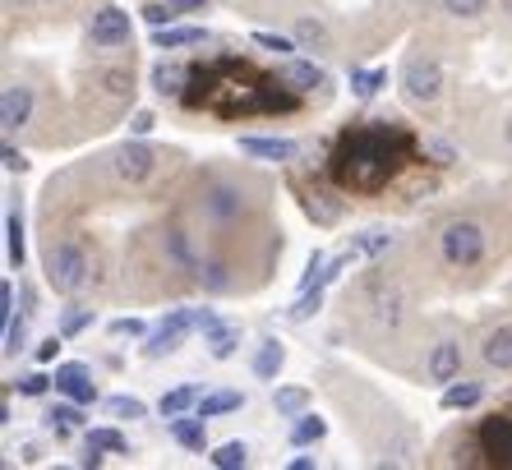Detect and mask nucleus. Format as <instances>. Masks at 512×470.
I'll list each match as a JSON object with an SVG mask.
<instances>
[{"mask_svg": "<svg viewBox=\"0 0 512 470\" xmlns=\"http://www.w3.org/2000/svg\"><path fill=\"white\" fill-rule=\"evenodd\" d=\"M411 148V134L393 120H370L342 139L333 157V176L342 189H379Z\"/></svg>", "mask_w": 512, "mask_h": 470, "instance_id": "f257e3e1", "label": "nucleus"}, {"mask_svg": "<svg viewBox=\"0 0 512 470\" xmlns=\"http://www.w3.org/2000/svg\"><path fill=\"white\" fill-rule=\"evenodd\" d=\"M47 282H51V291L74 295L88 282V254L79 245H51L47 249Z\"/></svg>", "mask_w": 512, "mask_h": 470, "instance_id": "f03ea898", "label": "nucleus"}, {"mask_svg": "<svg viewBox=\"0 0 512 470\" xmlns=\"http://www.w3.org/2000/svg\"><path fill=\"white\" fill-rule=\"evenodd\" d=\"M443 245V259L453 263V268H476L485 259V231L476 222H448L439 235Z\"/></svg>", "mask_w": 512, "mask_h": 470, "instance_id": "7ed1b4c3", "label": "nucleus"}, {"mask_svg": "<svg viewBox=\"0 0 512 470\" xmlns=\"http://www.w3.org/2000/svg\"><path fill=\"white\" fill-rule=\"evenodd\" d=\"M402 93L411 102H439L443 93V65L429 56H411L402 65Z\"/></svg>", "mask_w": 512, "mask_h": 470, "instance_id": "20e7f679", "label": "nucleus"}, {"mask_svg": "<svg viewBox=\"0 0 512 470\" xmlns=\"http://www.w3.org/2000/svg\"><path fill=\"white\" fill-rule=\"evenodd\" d=\"M190 328H199V314H194V309H176V314H171L167 323H162V328L148 337L143 355H148V360H162V355H171L180 341H185V332H190Z\"/></svg>", "mask_w": 512, "mask_h": 470, "instance_id": "39448f33", "label": "nucleus"}, {"mask_svg": "<svg viewBox=\"0 0 512 470\" xmlns=\"http://www.w3.org/2000/svg\"><path fill=\"white\" fill-rule=\"evenodd\" d=\"M88 37H93V47H125L130 42V14L116 10V5H102L88 24Z\"/></svg>", "mask_w": 512, "mask_h": 470, "instance_id": "423d86ee", "label": "nucleus"}, {"mask_svg": "<svg viewBox=\"0 0 512 470\" xmlns=\"http://www.w3.org/2000/svg\"><path fill=\"white\" fill-rule=\"evenodd\" d=\"M199 314V332L208 337V351H213V360H231L240 346V328H231V323H222L217 314H208V309H194Z\"/></svg>", "mask_w": 512, "mask_h": 470, "instance_id": "0eeeda50", "label": "nucleus"}, {"mask_svg": "<svg viewBox=\"0 0 512 470\" xmlns=\"http://www.w3.org/2000/svg\"><path fill=\"white\" fill-rule=\"evenodd\" d=\"M56 392H65V397L79 401V406H93L97 401V383H93V374H88V365H60Z\"/></svg>", "mask_w": 512, "mask_h": 470, "instance_id": "6e6552de", "label": "nucleus"}, {"mask_svg": "<svg viewBox=\"0 0 512 470\" xmlns=\"http://www.w3.org/2000/svg\"><path fill=\"white\" fill-rule=\"evenodd\" d=\"M153 166H157V153L148 148V143H125L116 153V176H125V180H148L153 176Z\"/></svg>", "mask_w": 512, "mask_h": 470, "instance_id": "1a4fd4ad", "label": "nucleus"}, {"mask_svg": "<svg viewBox=\"0 0 512 470\" xmlns=\"http://www.w3.org/2000/svg\"><path fill=\"white\" fill-rule=\"evenodd\" d=\"M28 116H33V88L10 83L5 97H0V125H5V130H19V125H28Z\"/></svg>", "mask_w": 512, "mask_h": 470, "instance_id": "9d476101", "label": "nucleus"}, {"mask_svg": "<svg viewBox=\"0 0 512 470\" xmlns=\"http://www.w3.org/2000/svg\"><path fill=\"white\" fill-rule=\"evenodd\" d=\"M240 208H245V199H240L236 185H213L203 194V212H208L213 222H231V217H240Z\"/></svg>", "mask_w": 512, "mask_h": 470, "instance_id": "9b49d317", "label": "nucleus"}, {"mask_svg": "<svg viewBox=\"0 0 512 470\" xmlns=\"http://www.w3.org/2000/svg\"><path fill=\"white\" fill-rule=\"evenodd\" d=\"M480 447H485L494 461L512 466V420H485L480 424Z\"/></svg>", "mask_w": 512, "mask_h": 470, "instance_id": "f8f14e48", "label": "nucleus"}, {"mask_svg": "<svg viewBox=\"0 0 512 470\" xmlns=\"http://www.w3.org/2000/svg\"><path fill=\"white\" fill-rule=\"evenodd\" d=\"M282 83H286V88H296V93H314V88H323V83H328V74H323L314 60H291V56H286Z\"/></svg>", "mask_w": 512, "mask_h": 470, "instance_id": "ddd939ff", "label": "nucleus"}, {"mask_svg": "<svg viewBox=\"0 0 512 470\" xmlns=\"http://www.w3.org/2000/svg\"><path fill=\"white\" fill-rule=\"evenodd\" d=\"M457 374H462V346L457 341H439L434 355H429V378L434 383H453Z\"/></svg>", "mask_w": 512, "mask_h": 470, "instance_id": "4468645a", "label": "nucleus"}, {"mask_svg": "<svg viewBox=\"0 0 512 470\" xmlns=\"http://www.w3.org/2000/svg\"><path fill=\"white\" fill-rule=\"evenodd\" d=\"M185 83H190V70L180 60H157L153 65V88L162 97H185Z\"/></svg>", "mask_w": 512, "mask_h": 470, "instance_id": "2eb2a0df", "label": "nucleus"}, {"mask_svg": "<svg viewBox=\"0 0 512 470\" xmlns=\"http://www.w3.org/2000/svg\"><path fill=\"white\" fill-rule=\"evenodd\" d=\"M240 153L268 157V162H291V157H296V143L291 139H254V134H245V139H240Z\"/></svg>", "mask_w": 512, "mask_h": 470, "instance_id": "dca6fc26", "label": "nucleus"}, {"mask_svg": "<svg viewBox=\"0 0 512 470\" xmlns=\"http://www.w3.org/2000/svg\"><path fill=\"white\" fill-rule=\"evenodd\" d=\"M171 438L190 452H203L208 443V429H203V415H171Z\"/></svg>", "mask_w": 512, "mask_h": 470, "instance_id": "f3484780", "label": "nucleus"}, {"mask_svg": "<svg viewBox=\"0 0 512 470\" xmlns=\"http://www.w3.org/2000/svg\"><path fill=\"white\" fill-rule=\"evenodd\" d=\"M485 365H494V369H512V323L508 328H494L485 337Z\"/></svg>", "mask_w": 512, "mask_h": 470, "instance_id": "a211bd4d", "label": "nucleus"}, {"mask_svg": "<svg viewBox=\"0 0 512 470\" xmlns=\"http://www.w3.org/2000/svg\"><path fill=\"white\" fill-rule=\"evenodd\" d=\"M282 365H286V351H282V341H263L259 346V355H254V374L263 378V383H277V374H282Z\"/></svg>", "mask_w": 512, "mask_h": 470, "instance_id": "6ab92c4d", "label": "nucleus"}, {"mask_svg": "<svg viewBox=\"0 0 512 470\" xmlns=\"http://www.w3.org/2000/svg\"><path fill=\"white\" fill-rule=\"evenodd\" d=\"M194 42H208V33H203V28H153V47L157 51L194 47Z\"/></svg>", "mask_w": 512, "mask_h": 470, "instance_id": "aec40b11", "label": "nucleus"}, {"mask_svg": "<svg viewBox=\"0 0 512 470\" xmlns=\"http://www.w3.org/2000/svg\"><path fill=\"white\" fill-rule=\"evenodd\" d=\"M167 254H171V259H176L185 272H194V277H199L203 263H199V254L190 249V235H185V231H167Z\"/></svg>", "mask_w": 512, "mask_h": 470, "instance_id": "412c9836", "label": "nucleus"}, {"mask_svg": "<svg viewBox=\"0 0 512 470\" xmlns=\"http://www.w3.org/2000/svg\"><path fill=\"white\" fill-rule=\"evenodd\" d=\"M273 406H277V415L296 420V415L310 406V388H277L273 392Z\"/></svg>", "mask_w": 512, "mask_h": 470, "instance_id": "4be33fe9", "label": "nucleus"}, {"mask_svg": "<svg viewBox=\"0 0 512 470\" xmlns=\"http://www.w3.org/2000/svg\"><path fill=\"white\" fill-rule=\"evenodd\" d=\"M240 406H245L240 392H213V397L199 401V415L203 420H213V415H231V411H240Z\"/></svg>", "mask_w": 512, "mask_h": 470, "instance_id": "5701e85b", "label": "nucleus"}, {"mask_svg": "<svg viewBox=\"0 0 512 470\" xmlns=\"http://www.w3.org/2000/svg\"><path fill=\"white\" fill-rule=\"evenodd\" d=\"M379 88H388V70H351V93L370 102Z\"/></svg>", "mask_w": 512, "mask_h": 470, "instance_id": "b1692460", "label": "nucleus"}, {"mask_svg": "<svg viewBox=\"0 0 512 470\" xmlns=\"http://www.w3.org/2000/svg\"><path fill=\"white\" fill-rule=\"evenodd\" d=\"M480 397H485L480 383H453V388L443 392V406H448V411H466V406H476Z\"/></svg>", "mask_w": 512, "mask_h": 470, "instance_id": "393cba45", "label": "nucleus"}, {"mask_svg": "<svg viewBox=\"0 0 512 470\" xmlns=\"http://www.w3.org/2000/svg\"><path fill=\"white\" fill-rule=\"evenodd\" d=\"M323 434H328V424H323L319 415H296V429H291V443H296V447H310V443H319Z\"/></svg>", "mask_w": 512, "mask_h": 470, "instance_id": "a878e982", "label": "nucleus"}, {"mask_svg": "<svg viewBox=\"0 0 512 470\" xmlns=\"http://www.w3.org/2000/svg\"><path fill=\"white\" fill-rule=\"evenodd\" d=\"M84 424V406L74 401V406H56V411L47 415V429L51 434H70V429H79Z\"/></svg>", "mask_w": 512, "mask_h": 470, "instance_id": "bb28decb", "label": "nucleus"}, {"mask_svg": "<svg viewBox=\"0 0 512 470\" xmlns=\"http://www.w3.org/2000/svg\"><path fill=\"white\" fill-rule=\"evenodd\" d=\"M5 245H10V263L14 268H24V222H19V212L5 217Z\"/></svg>", "mask_w": 512, "mask_h": 470, "instance_id": "cd10ccee", "label": "nucleus"}, {"mask_svg": "<svg viewBox=\"0 0 512 470\" xmlns=\"http://www.w3.org/2000/svg\"><path fill=\"white\" fill-rule=\"evenodd\" d=\"M319 305H323V286H305V291H300V300H296V305L286 309V318H291V323H305V318H310Z\"/></svg>", "mask_w": 512, "mask_h": 470, "instance_id": "c85d7f7f", "label": "nucleus"}, {"mask_svg": "<svg viewBox=\"0 0 512 470\" xmlns=\"http://www.w3.org/2000/svg\"><path fill=\"white\" fill-rule=\"evenodd\" d=\"M245 461H250V447H245V443H222L213 452V466L217 470H240Z\"/></svg>", "mask_w": 512, "mask_h": 470, "instance_id": "c756f323", "label": "nucleus"}, {"mask_svg": "<svg viewBox=\"0 0 512 470\" xmlns=\"http://www.w3.org/2000/svg\"><path fill=\"white\" fill-rule=\"evenodd\" d=\"M194 401H199V392H194L190 383H185V388H171L167 397H162V415H185Z\"/></svg>", "mask_w": 512, "mask_h": 470, "instance_id": "7c9ffc66", "label": "nucleus"}, {"mask_svg": "<svg viewBox=\"0 0 512 470\" xmlns=\"http://www.w3.org/2000/svg\"><path fill=\"white\" fill-rule=\"evenodd\" d=\"M28 346V323L24 318H5V355H19Z\"/></svg>", "mask_w": 512, "mask_h": 470, "instance_id": "2f4dec72", "label": "nucleus"}, {"mask_svg": "<svg viewBox=\"0 0 512 470\" xmlns=\"http://www.w3.org/2000/svg\"><path fill=\"white\" fill-rule=\"evenodd\" d=\"M107 411L116 415V420H143V415H148V406H143L139 397H111Z\"/></svg>", "mask_w": 512, "mask_h": 470, "instance_id": "473e14b6", "label": "nucleus"}, {"mask_svg": "<svg viewBox=\"0 0 512 470\" xmlns=\"http://www.w3.org/2000/svg\"><path fill=\"white\" fill-rule=\"evenodd\" d=\"M102 88H107L111 97H130L134 93V74L130 70H107L102 74Z\"/></svg>", "mask_w": 512, "mask_h": 470, "instance_id": "72a5a7b5", "label": "nucleus"}, {"mask_svg": "<svg viewBox=\"0 0 512 470\" xmlns=\"http://www.w3.org/2000/svg\"><path fill=\"white\" fill-rule=\"evenodd\" d=\"M88 447H102V452H130V443H125L116 429H93V434H88Z\"/></svg>", "mask_w": 512, "mask_h": 470, "instance_id": "f704fd0d", "label": "nucleus"}, {"mask_svg": "<svg viewBox=\"0 0 512 470\" xmlns=\"http://www.w3.org/2000/svg\"><path fill=\"white\" fill-rule=\"evenodd\" d=\"M199 282L208 286L213 295H222L231 286V277H227V268H222V263H208V268H199Z\"/></svg>", "mask_w": 512, "mask_h": 470, "instance_id": "c9c22d12", "label": "nucleus"}, {"mask_svg": "<svg viewBox=\"0 0 512 470\" xmlns=\"http://www.w3.org/2000/svg\"><path fill=\"white\" fill-rule=\"evenodd\" d=\"M296 42H305V47H328V33H323V24H314V19H300Z\"/></svg>", "mask_w": 512, "mask_h": 470, "instance_id": "e433bc0d", "label": "nucleus"}, {"mask_svg": "<svg viewBox=\"0 0 512 470\" xmlns=\"http://www.w3.org/2000/svg\"><path fill=\"white\" fill-rule=\"evenodd\" d=\"M489 0H443V10L453 14V19H476V14H485Z\"/></svg>", "mask_w": 512, "mask_h": 470, "instance_id": "4c0bfd02", "label": "nucleus"}, {"mask_svg": "<svg viewBox=\"0 0 512 470\" xmlns=\"http://www.w3.org/2000/svg\"><path fill=\"white\" fill-rule=\"evenodd\" d=\"M305 212H310V217H314L319 226H333V222H337V203H323L319 194H314V199L305 203Z\"/></svg>", "mask_w": 512, "mask_h": 470, "instance_id": "58836bf2", "label": "nucleus"}, {"mask_svg": "<svg viewBox=\"0 0 512 470\" xmlns=\"http://www.w3.org/2000/svg\"><path fill=\"white\" fill-rule=\"evenodd\" d=\"M388 245H393V235H383V231H365V235H360V240H356V249H360V254H383V249H388Z\"/></svg>", "mask_w": 512, "mask_h": 470, "instance_id": "ea45409f", "label": "nucleus"}, {"mask_svg": "<svg viewBox=\"0 0 512 470\" xmlns=\"http://www.w3.org/2000/svg\"><path fill=\"white\" fill-rule=\"evenodd\" d=\"M254 42H259L263 51H277V56H291V51H296L291 37H277V33H254Z\"/></svg>", "mask_w": 512, "mask_h": 470, "instance_id": "a19ab883", "label": "nucleus"}, {"mask_svg": "<svg viewBox=\"0 0 512 470\" xmlns=\"http://www.w3.org/2000/svg\"><path fill=\"white\" fill-rule=\"evenodd\" d=\"M88 323H93V309H74V314H65V323H60V337H74V332H84Z\"/></svg>", "mask_w": 512, "mask_h": 470, "instance_id": "79ce46f5", "label": "nucleus"}, {"mask_svg": "<svg viewBox=\"0 0 512 470\" xmlns=\"http://www.w3.org/2000/svg\"><path fill=\"white\" fill-rule=\"evenodd\" d=\"M143 19H148L153 28H167L171 19H176V10H171L167 0H162V5H143Z\"/></svg>", "mask_w": 512, "mask_h": 470, "instance_id": "37998d69", "label": "nucleus"}, {"mask_svg": "<svg viewBox=\"0 0 512 470\" xmlns=\"http://www.w3.org/2000/svg\"><path fill=\"white\" fill-rule=\"evenodd\" d=\"M51 383H56V378L28 374V378H19V392H24V397H42V392H47V388H51Z\"/></svg>", "mask_w": 512, "mask_h": 470, "instance_id": "c03bdc74", "label": "nucleus"}, {"mask_svg": "<svg viewBox=\"0 0 512 470\" xmlns=\"http://www.w3.org/2000/svg\"><path fill=\"white\" fill-rule=\"evenodd\" d=\"M153 125H157V120H153V111H134V120H130V134H134V139H143V134H153Z\"/></svg>", "mask_w": 512, "mask_h": 470, "instance_id": "a18cd8bd", "label": "nucleus"}, {"mask_svg": "<svg viewBox=\"0 0 512 470\" xmlns=\"http://www.w3.org/2000/svg\"><path fill=\"white\" fill-rule=\"evenodd\" d=\"M111 332H116V337H139L143 323H139V318H116V323H111Z\"/></svg>", "mask_w": 512, "mask_h": 470, "instance_id": "49530a36", "label": "nucleus"}, {"mask_svg": "<svg viewBox=\"0 0 512 470\" xmlns=\"http://www.w3.org/2000/svg\"><path fill=\"white\" fill-rule=\"evenodd\" d=\"M0 157H5V171H24V153H19V148H10V143H5V153H0Z\"/></svg>", "mask_w": 512, "mask_h": 470, "instance_id": "de8ad7c7", "label": "nucleus"}, {"mask_svg": "<svg viewBox=\"0 0 512 470\" xmlns=\"http://www.w3.org/2000/svg\"><path fill=\"white\" fill-rule=\"evenodd\" d=\"M56 351H60V337H47L42 346H37V360H42V365H51V360H56Z\"/></svg>", "mask_w": 512, "mask_h": 470, "instance_id": "09e8293b", "label": "nucleus"}, {"mask_svg": "<svg viewBox=\"0 0 512 470\" xmlns=\"http://www.w3.org/2000/svg\"><path fill=\"white\" fill-rule=\"evenodd\" d=\"M171 10L176 14H185V10H203V5H208V0H167Z\"/></svg>", "mask_w": 512, "mask_h": 470, "instance_id": "8fccbe9b", "label": "nucleus"}]
</instances>
